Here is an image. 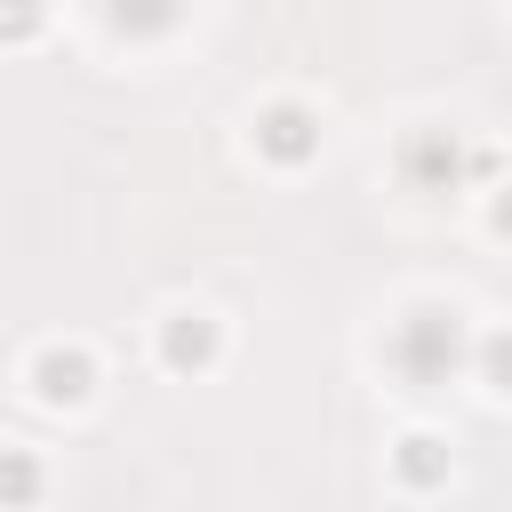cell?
I'll return each mask as SVG.
<instances>
[{"label": "cell", "instance_id": "cell-1", "mask_svg": "<svg viewBox=\"0 0 512 512\" xmlns=\"http://www.w3.org/2000/svg\"><path fill=\"white\" fill-rule=\"evenodd\" d=\"M392 360H400V376H408V384H440V376H448V360H456V328H448L440 312H416V320L392 336Z\"/></svg>", "mask_w": 512, "mask_h": 512}, {"label": "cell", "instance_id": "cell-2", "mask_svg": "<svg viewBox=\"0 0 512 512\" xmlns=\"http://www.w3.org/2000/svg\"><path fill=\"white\" fill-rule=\"evenodd\" d=\"M256 144L272 152V160H304L320 136H312V112H296V104H280V112H264V128H256Z\"/></svg>", "mask_w": 512, "mask_h": 512}, {"label": "cell", "instance_id": "cell-3", "mask_svg": "<svg viewBox=\"0 0 512 512\" xmlns=\"http://www.w3.org/2000/svg\"><path fill=\"white\" fill-rule=\"evenodd\" d=\"M32 384H40V400H80V392H88V360H80V352H40Z\"/></svg>", "mask_w": 512, "mask_h": 512}, {"label": "cell", "instance_id": "cell-4", "mask_svg": "<svg viewBox=\"0 0 512 512\" xmlns=\"http://www.w3.org/2000/svg\"><path fill=\"white\" fill-rule=\"evenodd\" d=\"M160 352H168V368H200V360L216 352V328L184 312V320H168V336H160Z\"/></svg>", "mask_w": 512, "mask_h": 512}, {"label": "cell", "instance_id": "cell-5", "mask_svg": "<svg viewBox=\"0 0 512 512\" xmlns=\"http://www.w3.org/2000/svg\"><path fill=\"white\" fill-rule=\"evenodd\" d=\"M104 16H112L120 32H168V24L184 16V0H104Z\"/></svg>", "mask_w": 512, "mask_h": 512}, {"label": "cell", "instance_id": "cell-6", "mask_svg": "<svg viewBox=\"0 0 512 512\" xmlns=\"http://www.w3.org/2000/svg\"><path fill=\"white\" fill-rule=\"evenodd\" d=\"M40 32V0H0V40H24Z\"/></svg>", "mask_w": 512, "mask_h": 512}, {"label": "cell", "instance_id": "cell-7", "mask_svg": "<svg viewBox=\"0 0 512 512\" xmlns=\"http://www.w3.org/2000/svg\"><path fill=\"white\" fill-rule=\"evenodd\" d=\"M32 488H40V472H32L24 456H8V464H0V496H32Z\"/></svg>", "mask_w": 512, "mask_h": 512}, {"label": "cell", "instance_id": "cell-8", "mask_svg": "<svg viewBox=\"0 0 512 512\" xmlns=\"http://www.w3.org/2000/svg\"><path fill=\"white\" fill-rule=\"evenodd\" d=\"M440 472V456H432V440H408V480H432Z\"/></svg>", "mask_w": 512, "mask_h": 512}]
</instances>
